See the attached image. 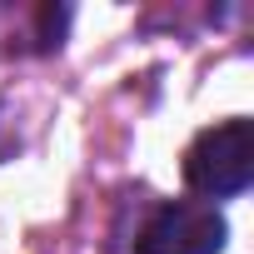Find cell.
Wrapping results in <instances>:
<instances>
[{
    "instance_id": "cell-1",
    "label": "cell",
    "mask_w": 254,
    "mask_h": 254,
    "mask_svg": "<svg viewBox=\"0 0 254 254\" xmlns=\"http://www.w3.org/2000/svg\"><path fill=\"white\" fill-rule=\"evenodd\" d=\"M249 180H254V130H249V120L209 125L185 150V185L209 204L244 194Z\"/></svg>"
},
{
    "instance_id": "cell-2",
    "label": "cell",
    "mask_w": 254,
    "mask_h": 254,
    "mask_svg": "<svg viewBox=\"0 0 254 254\" xmlns=\"http://www.w3.org/2000/svg\"><path fill=\"white\" fill-rule=\"evenodd\" d=\"M224 234L229 224L209 199H165L140 224V254H219Z\"/></svg>"
}]
</instances>
